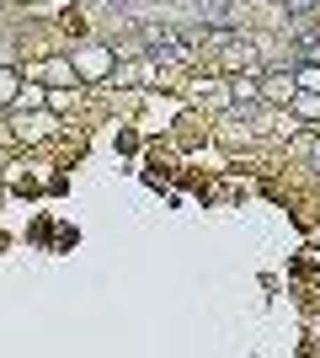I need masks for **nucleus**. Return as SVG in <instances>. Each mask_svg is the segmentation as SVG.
Instances as JSON below:
<instances>
[{
  "instance_id": "nucleus-1",
  "label": "nucleus",
  "mask_w": 320,
  "mask_h": 358,
  "mask_svg": "<svg viewBox=\"0 0 320 358\" xmlns=\"http://www.w3.org/2000/svg\"><path fill=\"white\" fill-rule=\"evenodd\" d=\"M16 86H11V75H6V70H0V96H11Z\"/></svg>"
}]
</instances>
